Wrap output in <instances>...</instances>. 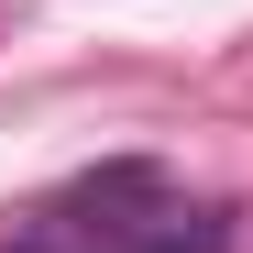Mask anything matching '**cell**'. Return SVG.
Masks as SVG:
<instances>
[{
    "label": "cell",
    "instance_id": "obj_3",
    "mask_svg": "<svg viewBox=\"0 0 253 253\" xmlns=\"http://www.w3.org/2000/svg\"><path fill=\"white\" fill-rule=\"evenodd\" d=\"M0 253H55V242H33V231H22V242H0Z\"/></svg>",
    "mask_w": 253,
    "mask_h": 253
},
{
    "label": "cell",
    "instance_id": "obj_2",
    "mask_svg": "<svg viewBox=\"0 0 253 253\" xmlns=\"http://www.w3.org/2000/svg\"><path fill=\"white\" fill-rule=\"evenodd\" d=\"M143 253H231V231L209 220V209H176V220H165V231H154Z\"/></svg>",
    "mask_w": 253,
    "mask_h": 253
},
{
    "label": "cell",
    "instance_id": "obj_1",
    "mask_svg": "<svg viewBox=\"0 0 253 253\" xmlns=\"http://www.w3.org/2000/svg\"><path fill=\"white\" fill-rule=\"evenodd\" d=\"M66 209H77L88 231H110V242H154L165 220H176V198H165V176H154V165H99V176L77 187Z\"/></svg>",
    "mask_w": 253,
    "mask_h": 253
}]
</instances>
